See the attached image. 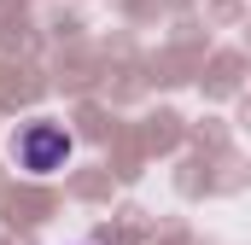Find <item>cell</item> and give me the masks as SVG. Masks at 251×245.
I'll list each match as a JSON object with an SVG mask.
<instances>
[{"label":"cell","instance_id":"cell-1","mask_svg":"<svg viewBox=\"0 0 251 245\" xmlns=\"http://www.w3.org/2000/svg\"><path fill=\"white\" fill-rule=\"evenodd\" d=\"M12 158L29 175H53V170H64V158H70V128L64 122H29V128H18Z\"/></svg>","mask_w":251,"mask_h":245}]
</instances>
